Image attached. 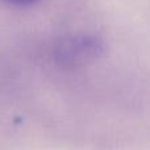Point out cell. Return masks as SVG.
I'll return each instance as SVG.
<instances>
[{
    "label": "cell",
    "mask_w": 150,
    "mask_h": 150,
    "mask_svg": "<svg viewBox=\"0 0 150 150\" xmlns=\"http://www.w3.org/2000/svg\"><path fill=\"white\" fill-rule=\"evenodd\" d=\"M104 52V42L95 34H71L66 36L54 46V58L61 66L76 67L87 65Z\"/></svg>",
    "instance_id": "1"
},
{
    "label": "cell",
    "mask_w": 150,
    "mask_h": 150,
    "mask_svg": "<svg viewBox=\"0 0 150 150\" xmlns=\"http://www.w3.org/2000/svg\"><path fill=\"white\" fill-rule=\"evenodd\" d=\"M3 1L9 5H15V7H29V5L40 3L41 0H3Z\"/></svg>",
    "instance_id": "2"
}]
</instances>
